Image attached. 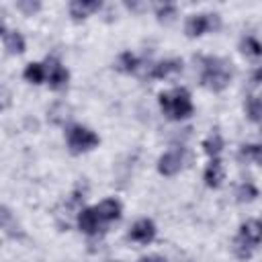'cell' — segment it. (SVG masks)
Returning a JSON list of instances; mask_svg holds the SVG:
<instances>
[{
  "label": "cell",
  "mask_w": 262,
  "mask_h": 262,
  "mask_svg": "<svg viewBox=\"0 0 262 262\" xmlns=\"http://www.w3.org/2000/svg\"><path fill=\"white\" fill-rule=\"evenodd\" d=\"M223 178H225V168H223V162L219 158H213L209 160L205 172H203V180L209 188H219L223 184Z\"/></svg>",
  "instance_id": "12"
},
{
  "label": "cell",
  "mask_w": 262,
  "mask_h": 262,
  "mask_svg": "<svg viewBox=\"0 0 262 262\" xmlns=\"http://www.w3.org/2000/svg\"><path fill=\"white\" fill-rule=\"evenodd\" d=\"M137 262H166V258H162V256H158V254H151V256H143V258H139Z\"/></svg>",
  "instance_id": "27"
},
{
  "label": "cell",
  "mask_w": 262,
  "mask_h": 262,
  "mask_svg": "<svg viewBox=\"0 0 262 262\" xmlns=\"http://www.w3.org/2000/svg\"><path fill=\"white\" fill-rule=\"evenodd\" d=\"M252 156H254V143H244L239 145V151H237V160L239 162H252Z\"/></svg>",
  "instance_id": "25"
},
{
  "label": "cell",
  "mask_w": 262,
  "mask_h": 262,
  "mask_svg": "<svg viewBox=\"0 0 262 262\" xmlns=\"http://www.w3.org/2000/svg\"><path fill=\"white\" fill-rule=\"evenodd\" d=\"M100 8H102V2H98V0H72L68 6L74 20H84L90 14L98 12Z\"/></svg>",
  "instance_id": "11"
},
{
  "label": "cell",
  "mask_w": 262,
  "mask_h": 262,
  "mask_svg": "<svg viewBox=\"0 0 262 262\" xmlns=\"http://www.w3.org/2000/svg\"><path fill=\"white\" fill-rule=\"evenodd\" d=\"M182 59L180 57H170V59H162V61H156L149 66V78H170L178 72H182Z\"/></svg>",
  "instance_id": "9"
},
{
  "label": "cell",
  "mask_w": 262,
  "mask_h": 262,
  "mask_svg": "<svg viewBox=\"0 0 262 262\" xmlns=\"http://www.w3.org/2000/svg\"><path fill=\"white\" fill-rule=\"evenodd\" d=\"M184 156H186V151L182 147L164 151L158 158V172L162 176H176L182 170V166H184Z\"/></svg>",
  "instance_id": "6"
},
{
  "label": "cell",
  "mask_w": 262,
  "mask_h": 262,
  "mask_svg": "<svg viewBox=\"0 0 262 262\" xmlns=\"http://www.w3.org/2000/svg\"><path fill=\"white\" fill-rule=\"evenodd\" d=\"M115 68L123 74H133V72L139 70V57L131 51H123V53H119V57L115 61Z\"/></svg>",
  "instance_id": "16"
},
{
  "label": "cell",
  "mask_w": 262,
  "mask_h": 262,
  "mask_svg": "<svg viewBox=\"0 0 262 262\" xmlns=\"http://www.w3.org/2000/svg\"><path fill=\"white\" fill-rule=\"evenodd\" d=\"M108 262H119V260H108Z\"/></svg>",
  "instance_id": "29"
},
{
  "label": "cell",
  "mask_w": 262,
  "mask_h": 262,
  "mask_svg": "<svg viewBox=\"0 0 262 262\" xmlns=\"http://www.w3.org/2000/svg\"><path fill=\"white\" fill-rule=\"evenodd\" d=\"M219 27H221V16L217 12H194L186 18L184 33L186 37L194 39L205 35L207 31H219Z\"/></svg>",
  "instance_id": "4"
},
{
  "label": "cell",
  "mask_w": 262,
  "mask_h": 262,
  "mask_svg": "<svg viewBox=\"0 0 262 262\" xmlns=\"http://www.w3.org/2000/svg\"><path fill=\"white\" fill-rule=\"evenodd\" d=\"M178 14V6L172 4V2H164V4H158L156 6V16L160 23H172Z\"/></svg>",
  "instance_id": "22"
},
{
  "label": "cell",
  "mask_w": 262,
  "mask_h": 262,
  "mask_svg": "<svg viewBox=\"0 0 262 262\" xmlns=\"http://www.w3.org/2000/svg\"><path fill=\"white\" fill-rule=\"evenodd\" d=\"M41 8V2H33V0H18L16 2V10H20L25 16H33L37 10Z\"/></svg>",
  "instance_id": "24"
},
{
  "label": "cell",
  "mask_w": 262,
  "mask_h": 262,
  "mask_svg": "<svg viewBox=\"0 0 262 262\" xmlns=\"http://www.w3.org/2000/svg\"><path fill=\"white\" fill-rule=\"evenodd\" d=\"M66 143H68V149L78 156V154L92 151L100 143V137L90 127L74 123V125L66 127Z\"/></svg>",
  "instance_id": "3"
},
{
  "label": "cell",
  "mask_w": 262,
  "mask_h": 262,
  "mask_svg": "<svg viewBox=\"0 0 262 262\" xmlns=\"http://www.w3.org/2000/svg\"><path fill=\"white\" fill-rule=\"evenodd\" d=\"M94 209H96L98 217L102 219V223L119 221V219H121V215H123V205H121L117 199H104V201H100Z\"/></svg>",
  "instance_id": "13"
},
{
  "label": "cell",
  "mask_w": 262,
  "mask_h": 262,
  "mask_svg": "<svg viewBox=\"0 0 262 262\" xmlns=\"http://www.w3.org/2000/svg\"><path fill=\"white\" fill-rule=\"evenodd\" d=\"M76 223H78V229L82 233H86V235H96L98 229L102 227V219L98 217V213H96L94 207H82L78 211Z\"/></svg>",
  "instance_id": "8"
},
{
  "label": "cell",
  "mask_w": 262,
  "mask_h": 262,
  "mask_svg": "<svg viewBox=\"0 0 262 262\" xmlns=\"http://www.w3.org/2000/svg\"><path fill=\"white\" fill-rule=\"evenodd\" d=\"M158 102H160L162 113L170 121H184L194 113V104H192L190 92L184 86H176L172 90L160 92L158 94Z\"/></svg>",
  "instance_id": "2"
},
{
  "label": "cell",
  "mask_w": 262,
  "mask_h": 262,
  "mask_svg": "<svg viewBox=\"0 0 262 262\" xmlns=\"http://www.w3.org/2000/svg\"><path fill=\"white\" fill-rule=\"evenodd\" d=\"M237 235L256 248V246L262 242V221H258V219H248V221H244V223L239 225Z\"/></svg>",
  "instance_id": "14"
},
{
  "label": "cell",
  "mask_w": 262,
  "mask_h": 262,
  "mask_svg": "<svg viewBox=\"0 0 262 262\" xmlns=\"http://www.w3.org/2000/svg\"><path fill=\"white\" fill-rule=\"evenodd\" d=\"M47 117H49L51 123H55V125H63V123L70 119V106H68L66 102H55V104L49 108Z\"/></svg>",
  "instance_id": "21"
},
{
  "label": "cell",
  "mask_w": 262,
  "mask_h": 262,
  "mask_svg": "<svg viewBox=\"0 0 262 262\" xmlns=\"http://www.w3.org/2000/svg\"><path fill=\"white\" fill-rule=\"evenodd\" d=\"M244 111L252 123H262V98L260 96H248L244 102Z\"/></svg>",
  "instance_id": "19"
},
{
  "label": "cell",
  "mask_w": 262,
  "mask_h": 262,
  "mask_svg": "<svg viewBox=\"0 0 262 262\" xmlns=\"http://www.w3.org/2000/svg\"><path fill=\"white\" fill-rule=\"evenodd\" d=\"M2 43H4V49H6L10 55H20V53H25V49H27L25 37H23L18 31H10V29L6 27V23H2Z\"/></svg>",
  "instance_id": "10"
},
{
  "label": "cell",
  "mask_w": 262,
  "mask_h": 262,
  "mask_svg": "<svg viewBox=\"0 0 262 262\" xmlns=\"http://www.w3.org/2000/svg\"><path fill=\"white\" fill-rule=\"evenodd\" d=\"M252 78H254V82H258V84H262V66L254 70V74H252Z\"/></svg>",
  "instance_id": "28"
},
{
  "label": "cell",
  "mask_w": 262,
  "mask_h": 262,
  "mask_svg": "<svg viewBox=\"0 0 262 262\" xmlns=\"http://www.w3.org/2000/svg\"><path fill=\"white\" fill-rule=\"evenodd\" d=\"M45 70H47V84L51 90H66L68 82H70V72L66 70V66H61L59 59L55 57H47L45 61Z\"/></svg>",
  "instance_id": "5"
},
{
  "label": "cell",
  "mask_w": 262,
  "mask_h": 262,
  "mask_svg": "<svg viewBox=\"0 0 262 262\" xmlns=\"http://www.w3.org/2000/svg\"><path fill=\"white\" fill-rule=\"evenodd\" d=\"M223 137L217 133V131H213L211 135H207L205 139H203V151L213 160V158H219V154L223 151Z\"/></svg>",
  "instance_id": "18"
},
{
  "label": "cell",
  "mask_w": 262,
  "mask_h": 262,
  "mask_svg": "<svg viewBox=\"0 0 262 262\" xmlns=\"http://www.w3.org/2000/svg\"><path fill=\"white\" fill-rule=\"evenodd\" d=\"M23 78H25L29 84H35V86L47 82L45 63H41V61H31V63H27L25 70H23Z\"/></svg>",
  "instance_id": "15"
},
{
  "label": "cell",
  "mask_w": 262,
  "mask_h": 262,
  "mask_svg": "<svg viewBox=\"0 0 262 262\" xmlns=\"http://www.w3.org/2000/svg\"><path fill=\"white\" fill-rule=\"evenodd\" d=\"M256 196H258V188L254 182H242L235 188V201L237 203H252V201H256Z\"/></svg>",
  "instance_id": "20"
},
{
  "label": "cell",
  "mask_w": 262,
  "mask_h": 262,
  "mask_svg": "<svg viewBox=\"0 0 262 262\" xmlns=\"http://www.w3.org/2000/svg\"><path fill=\"white\" fill-rule=\"evenodd\" d=\"M156 233H158L156 223H154L151 219L143 217V219H137V221L131 225L127 237H129L131 242H135V244H149V242H154Z\"/></svg>",
  "instance_id": "7"
},
{
  "label": "cell",
  "mask_w": 262,
  "mask_h": 262,
  "mask_svg": "<svg viewBox=\"0 0 262 262\" xmlns=\"http://www.w3.org/2000/svg\"><path fill=\"white\" fill-rule=\"evenodd\" d=\"M233 252H235V256L239 260H248L254 254V246L248 244L246 239H242L239 235H235V239H233Z\"/></svg>",
  "instance_id": "23"
},
{
  "label": "cell",
  "mask_w": 262,
  "mask_h": 262,
  "mask_svg": "<svg viewBox=\"0 0 262 262\" xmlns=\"http://www.w3.org/2000/svg\"><path fill=\"white\" fill-rule=\"evenodd\" d=\"M194 63H199L201 84L211 92H221L229 86L233 78V70L227 59L217 55H201V57H194Z\"/></svg>",
  "instance_id": "1"
},
{
  "label": "cell",
  "mask_w": 262,
  "mask_h": 262,
  "mask_svg": "<svg viewBox=\"0 0 262 262\" xmlns=\"http://www.w3.org/2000/svg\"><path fill=\"white\" fill-rule=\"evenodd\" d=\"M239 51L246 57H262V41L254 35H244L239 39Z\"/></svg>",
  "instance_id": "17"
},
{
  "label": "cell",
  "mask_w": 262,
  "mask_h": 262,
  "mask_svg": "<svg viewBox=\"0 0 262 262\" xmlns=\"http://www.w3.org/2000/svg\"><path fill=\"white\" fill-rule=\"evenodd\" d=\"M252 162H256V164L262 166V143H254V156H252Z\"/></svg>",
  "instance_id": "26"
}]
</instances>
